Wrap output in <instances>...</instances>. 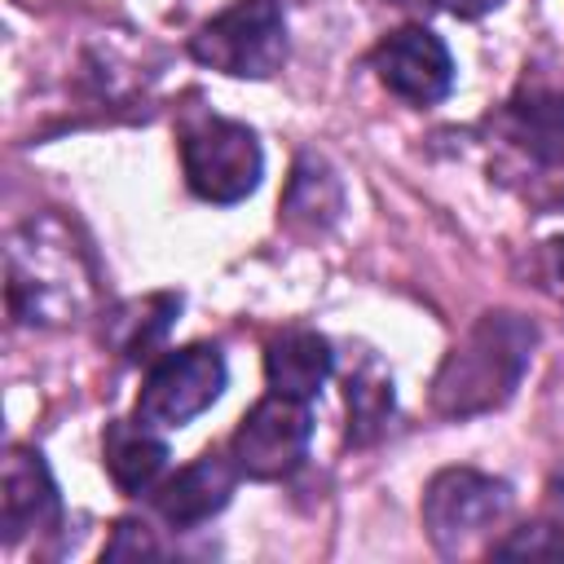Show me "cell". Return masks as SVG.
<instances>
[{
    "label": "cell",
    "mask_w": 564,
    "mask_h": 564,
    "mask_svg": "<svg viewBox=\"0 0 564 564\" xmlns=\"http://www.w3.org/2000/svg\"><path fill=\"white\" fill-rule=\"evenodd\" d=\"M9 313L26 326H70L97 304V264L75 225L40 212L9 234L4 247Z\"/></svg>",
    "instance_id": "6da1fadb"
},
{
    "label": "cell",
    "mask_w": 564,
    "mask_h": 564,
    "mask_svg": "<svg viewBox=\"0 0 564 564\" xmlns=\"http://www.w3.org/2000/svg\"><path fill=\"white\" fill-rule=\"evenodd\" d=\"M538 326L520 313L494 308L471 322V330L445 352L432 379V410L445 419H476L507 405L533 361Z\"/></svg>",
    "instance_id": "7a4b0ae2"
},
{
    "label": "cell",
    "mask_w": 564,
    "mask_h": 564,
    "mask_svg": "<svg viewBox=\"0 0 564 564\" xmlns=\"http://www.w3.org/2000/svg\"><path fill=\"white\" fill-rule=\"evenodd\" d=\"M185 185L216 207L242 203L264 176V150L256 132L225 115H189L181 123Z\"/></svg>",
    "instance_id": "3957f363"
},
{
    "label": "cell",
    "mask_w": 564,
    "mask_h": 564,
    "mask_svg": "<svg viewBox=\"0 0 564 564\" xmlns=\"http://www.w3.org/2000/svg\"><path fill=\"white\" fill-rule=\"evenodd\" d=\"M189 57L234 79H269L286 62L282 0H234L189 35Z\"/></svg>",
    "instance_id": "277c9868"
},
{
    "label": "cell",
    "mask_w": 564,
    "mask_h": 564,
    "mask_svg": "<svg viewBox=\"0 0 564 564\" xmlns=\"http://www.w3.org/2000/svg\"><path fill=\"white\" fill-rule=\"evenodd\" d=\"M507 511L511 485L476 467H445L423 494V529L441 555H467Z\"/></svg>",
    "instance_id": "5b68a950"
},
{
    "label": "cell",
    "mask_w": 564,
    "mask_h": 564,
    "mask_svg": "<svg viewBox=\"0 0 564 564\" xmlns=\"http://www.w3.org/2000/svg\"><path fill=\"white\" fill-rule=\"evenodd\" d=\"M225 357L216 344H185L167 348L150 361L141 392H137V419L154 427H181L194 414H203L225 392Z\"/></svg>",
    "instance_id": "8992f818"
},
{
    "label": "cell",
    "mask_w": 564,
    "mask_h": 564,
    "mask_svg": "<svg viewBox=\"0 0 564 564\" xmlns=\"http://www.w3.org/2000/svg\"><path fill=\"white\" fill-rule=\"evenodd\" d=\"M313 441V410L308 401L269 392L260 397L229 436V458L247 480H282L291 476Z\"/></svg>",
    "instance_id": "52a82bcc"
},
{
    "label": "cell",
    "mask_w": 564,
    "mask_h": 564,
    "mask_svg": "<svg viewBox=\"0 0 564 564\" xmlns=\"http://www.w3.org/2000/svg\"><path fill=\"white\" fill-rule=\"evenodd\" d=\"M370 66H375L379 84L410 106H436L454 88V57H449L445 40L427 26L388 31L375 44Z\"/></svg>",
    "instance_id": "ba28073f"
},
{
    "label": "cell",
    "mask_w": 564,
    "mask_h": 564,
    "mask_svg": "<svg viewBox=\"0 0 564 564\" xmlns=\"http://www.w3.org/2000/svg\"><path fill=\"white\" fill-rule=\"evenodd\" d=\"M57 524H62V498H57V480H53L44 454L31 445H9L4 467H0V538H4V546L22 542L26 533L57 529Z\"/></svg>",
    "instance_id": "9c48e42d"
},
{
    "label": "cell",
    "mask_w": 564,
    "mask_h": 564,
    "mask_svg": "<svg viewBox=\"0 0 564 564\" xmlns=\"http://www.w3.org/2000/svg\"><path fill=\"white\" fill-rule=\"evenodd\" d=\"M498 137L542 172H564V88L524 84L498 115Z\"/></svg>",
    "instance_id": "30bf717a"
},
{
    "label": "cell",
    "mask_w": 564,
    "mask_h": 564,
    "mask_svg": "<svg viewBox=\"0 0 564 564\" xmlns=\"http://www.w3.org/2000/svg\"><path fill=\"white\" fill-rule=\"evenodd\" d=\"M238 480H242V471L234 467V458L203 454L189 467H181L176 476H167L150 498H154V511L172 529H198L229 507Z\"/></svg>",
    "instance_id": "8fae6325"
},
{
    "label": "cell",
    "mask_w": 564,
    "mask_h": 564,
    "mask_svg": "<svg viewBox=\"0 0 564 564\" xmlns=\"http://www.w3.org/2000/svg\"><path fill=\"white\" fill-rule=\"evenodd\" d=\"M330 370H335V348L326 335H317L308 326H291L264 348V379L282 397L313 401L322 392V383L330 379Z\"/></svg>",
    "instance_id": "7c38bea8"
},
{
    "label": "cell",
    "mask_w": 564,
    "mask_h": 564,
    "mask_svg": "<svg viewBox=\"0 0 564 564\" xmlns=\"http://www.w3.org/2000/svg\"><path fill=\"white\" fill-rule=\"evenodd\" d=\"M101 463L119 494H141L163 476L167 441L145 419H115L101 432Z\"/></svg>",
    "instance_id": "4fadbf2b"
},
{
    "label": "cell",
    "mask_w": 564,
    "mask_h": 564,
    "mask_svg": "<svg viewBox=\"0 0 564 564\" xmlns=\"http://www.w3.org/2000/svg\"><path fill=\"white\" fill-rule=\"evenodd\" d=\"M344 212V185L335 176V167L304 150L291 167V181H286V194H282V220L286 229L295 234H326Z\"/></svg>",
    "instance_id": "5bb4252c"
},
{
    "label": "cell",
    "mask_w": 564,
    "mask_h": 564,
    "mask_svg": "<svg viewBox=\"0 0 564 564\" xmlns=\"http://www.w3.org/2000/svg\"><path fill=\"white\" fill-rule=\"evenodd\" d=\"M176 313H181V295H172V291H159V295H145V300H128L115 313H106L101 339L123 361H145L163 344V335L176 322Z\"/></svg>",
    "instance_id": "9a60e30c"
},
{
    "label": "cell",
    "mask_w": 564,
    "mask_h": 564,
    "mask_svg": "<svg viewBox=\"0 0 564 564\" xmlns=\"http://www.w3.org/2000/svg\"><path fill=\"white\" fill-rule=\"evenodd\" d=\"M344 401H348V441L352 445H370L388 419H392V375L375 361V357H361L357 370H348L344 379Z\"/></svg>",
    "instance_id": "2e32d148"
},
{
    "label": "cell",
    "mask_w": 564,
    "mask_h": 564,
    "mask_svg": "<svg viewBox=\"0 0 564 564\" xmlns=\"http://www.w3.org/2000/svg\"><path fill=\"white\" fill-rule=\"evenodd\" d=\"M489 555H529V560H564V524L555 520H533L511 529L502 542L489 546Z\"/></svg>",
    "instance_id": "e0dca14e"
},
{
    "label": "cell",
    "mask_w": 564,
    "mask_h": 564,
    "mask_svg": "<svg viewBox=\"0 0 564 564\" xmlns=\"http://www.w3.org/2000/svg\"><path fill=\"white\" fill-rule=\"evenodd\" d=\"M101 555H106V560H137V555H167V551L154 542V533H150L141 520H119V524H115V538L106 542Z\"/></svg>",
    "instance_id": "ac0fdd59"
},
{
    "label": "cell",
    "mask_w": 564,
    "mask_h": 564,
    "mask_svg": "<svg viewBox=\"0 0 564 564\" xmlns=\"http://www.w3.org/2000/svg\"><path fill=\"white\" fill-rule=\"evenodd\" d=\"M533 278H538V286L551 300L564 304V234L538 242V251H533Z\"/></svg>",
    "instance_id": "d6986e66"
},
{
    "label": "cell",
    "mask_w": 564,
    "mask_h": 564,
    "mask_svg": "<svg viewBox=\"0 0 564 564\" xmlns=\"http://www.w3.org/2000/svg\"><path fill=\"white\" fill-rule=\"evenodd\" d=\"M436 9H445V13H454V18H485L489 9H498L502 0H432Z\"/></svg>",
    "instance_id": "ffe728a7"
}]
</instances>
